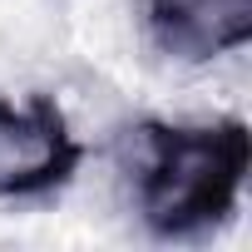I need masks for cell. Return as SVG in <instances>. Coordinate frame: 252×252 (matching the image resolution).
Here are the masks:
<instances>
[{
    "mask_svg": "<svg viewBox=\"0 0 252 252\" xmlns=\"http://www.w3.org/2000/svg\"><path fill=\"white\" fill-rule=\"evenodd\" d=\"M84 144L50 94H0V198L40 203L69 188Z\"/></svg>",
    "mask_w": 252,
    "mask_h": 252,
    "instance_id": "7a4b0ae2",
    "label": "cell"
},
{
    "mask_svg": "<svg viewBox=\"0 0 252 252\" xmlns=\"http://www.w3.org/2000/svg\"><path fill=\"white\" fill-rule=\"evenodd\" d=\"M144 30L168 60L203 64L252 40V0H144Z\"/></svg>",
    "mask_w": 252,
    "mask_h": 252,
    "instance_id": "3957f363",
    "label": "cell"
},
{
    "mask_svg": "<svg viewBox=\"0 0 252 252\" xmlns=\"http://www.w3.org/2000/svg\"><path fill=\"white\" fill-rule=\"evenodd\" d=\"M252 134L242 119H144L119 139L129 203L154 237L188 242L222 227L247 193Z\"/></svg>",
    "mask_w": 252,
    "mask_h": 252,
    "instance_id": "6da1fadb",
    "label": "cell"
}]
</instances>
